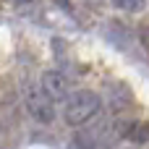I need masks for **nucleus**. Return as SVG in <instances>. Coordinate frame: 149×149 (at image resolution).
I'll list each match as a JSON object with an SVG mask.
<instances>
[{
  "mask_svg": "<svg viewBox=\"0 0 149 149\" xmlns=\"http://www.w3.org/2000/svg\"><path fill=\"white\" fill-rule=\"evenodd\" d=\"M100 107H102V100H100L94 92L79 89V92H73V94L65 100L63 118H65L68 126H84V123H89V120L100 113Z\"/></svg>",
  "mask_w": 149,
  "mask_h": 149,
  "instance_id": "nucleus-1",
  "label": "nucleus"
},
{
  "mask_svg": "<svg viewBox=\"0 0 149 149\" xmlns=\"http://www.w3.org/2000/svg\"><path fill=\"white\" fill-rule=\"evenodd\" d=\"M26 110L39 123H52L55 120V105L45 97L42 89H29V94H26Z\"/></svg>",
  "mask_w": 149,
  "mask_h": 149,
  "instance_id": "nucleus-2",
  "label": "nucleus"
},
{
  "mask_svg": "<svg viewBox=\"0 0 149 149\" xmlns=\"http://www.w3.org/2000/svg\"><path fill=\"white\" fill-rule=\"evenodd\" d=\"M39 89L45 92V97L50 102H63L68 100V79L60 73V71H45L42 73V81H39Z\"/></svg>",
  "mask_w": 149,
  "mask_h": 149,
  "instance_id": "nucleus-3",
  "label": "nucleus"
},
{
  "mask_svg": "<svg viewBox=\"0 0 149 149\" xmlns=\"http://www.w3.org/2000/svg\"><path fill=\"white\" fill-rule=\"evenodd\" d=\"M123 139H128L131 144H149V123H131Z\"/></svg>",
  "mask_w": 149,
  "mask_h": 149,
  "instance_id": "nucleus-4",
  "label": "nucleus"
},
{
  "mask_svg": "<svg viewBox=\"0 0 149 149\" xmlns=\"http://www.w3.org/2000/svg\"><path fill=\"white\" fill-rule=\"evenodd\" d=\"M118 8H123V10H141L144 8V3H115Z\"/></svg>",
  "mask_w": 149,
  "mask_h": 149,
  "instance_id": "nucleus-5",
  "label": "nucleus"
}]
</instances>
